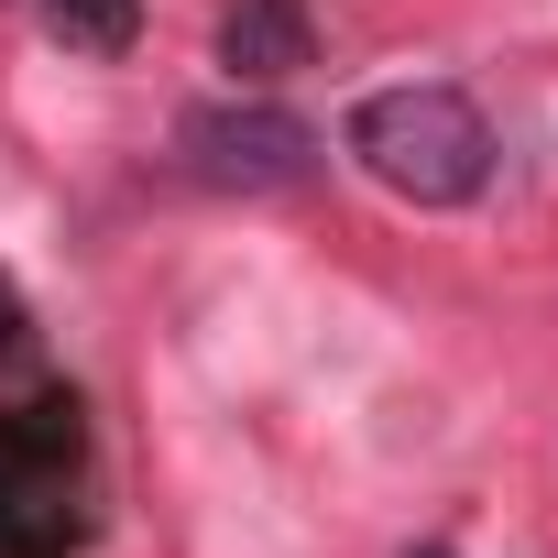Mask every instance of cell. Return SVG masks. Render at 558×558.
Masks as SVG:
<instances>
[{
  "mask_svg": "<svg viewBox=\"0 0 558 558\" xmlns=\"http://www.w3.org/2000/svg\"><path fill=\"white\" fill-rule=\"evenodd\" d=\"M34 23H45L66 56H132L143 0H34Z\"/></svg>",
  "mask_w": 558,
  "mask_h": 558,
  "instance_id": "5b68a950",
  "label": "cell"
},
{
  "mask_svg": "<svg viewBox=\"0 0 558 558\" xmlns=\"http://www.w3.org/2000/svg\"><path fill=\"white\" fill-rule=\"evenodd\" d=\"M340 154H351L384 197H405V208H471V197L493 186V121H482V99L449 88V77H405V88L351 99Z\"/></svg>",
  "mask_w": 558,
  "mask_h": 558,
  "instance_id": "6da1fadb",
  "label": "cell"
},
{
  "mask_svg": "<svg viewBox=\"0 0 558 558\" xmlns=\"http://www.w3.org/2000/svg\"><path fill=\"white\" fill-rule=\"evenodd\" d=\"M318 56V23H307V0H230L219 12V66L241 88H274V77H296Z\"/></svg>",
  "mask_w": 558,
  "mask_h": 558,
  "instance_id": "277c9868",
  "label": "cell"
},
{
  "mask_svg": "<svg viewBox=\"0 0 558 558\" xmlns=\"http://www.w3.org/2000/svg\"><path fill=\"white\" fill-rule=\"evenodd\" d=\"M34 384H56V373H45V340H34L23 296L0 286V405H12V395H34Z\"/></svg>",
  "mask_w": 558,
  "mask_h": 558,
  "instance_id": "8992f818",
  "label": "cell"
},
{
  "mask_svg": "<svg viewBox=\"0 0 558 558\" xmlns=\"http://www.w3.org/2000/svg\"><path fill=\"white\" fill-rule=\"evenodd\" d=\"M416 558H449V547H416Z\"/></svg>",
  "mask_w": 558,
  "mask_h": 558,
  "instance_id": "52a82bcc",
  "label": "cell"
},
{
  "mask_svg": "<svg viewBox=\"0 0 558 558\" xmlns=\"http://www.w3.org/2000/svg\"><path fill=\"white\" fill-rule=\"evenodd\" d=\"M175 165L197 186H219V197H286V186H307L329 165V132L296 121L286 99H252L241 88V99H197L175 121Z\"/></svg>",
  "mask_w": 558,
  "mask_h": 558,
  "instance_id": "3957f363",
  "label": "cell"
},
{
  "mask_svg": "<svg viewBox=\"0 0 558 558\" xmlns=\"http://www.w3.org/2000/svg\"><path fill=\"white\" fill-rule=\"evenodd\" d=\"M88 536V427L66 384L0 405V558H66Z\"/></svg>",
  "mask_w": 558,
  "mask_h": 558,
  "instance_id": "7a4b0ae2",
  "label": "cell"
}]
</instances>
